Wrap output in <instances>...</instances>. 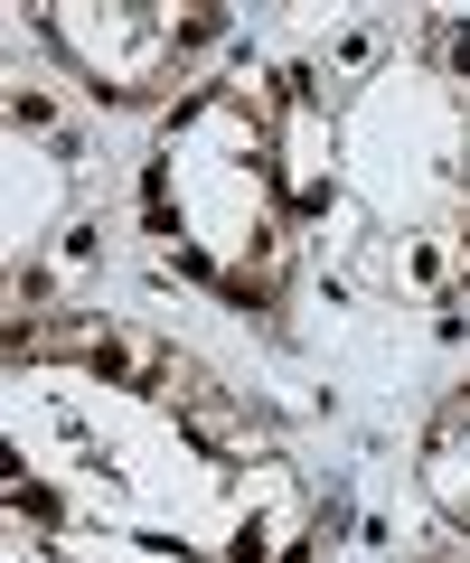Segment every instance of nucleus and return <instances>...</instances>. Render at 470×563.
Masks as SVG:
<instances>
[{
  "instance_id": "obj_1",
  "label": "nucleus",
  "mask_w": 470,
  "mask_h": 563,
  "mask_svg": "<svg viewBox=\"0 0 470 563\" xmlns=\"http://www.w3.org/2000/svg\"><path fill=\"white\" fill-rule=\"evenodd\" d=\"M142 235L179 282L207 301L273 320L292 282V188H283V141H273V85L264 76H217L170 103V122L142 151Z\"/></svg>"
},
{
  "instance_id": "obj_2",
  "label": "nucleus",
  "mask_w": 470,
  "mask_h": 563,
  "mask_svg": "<svg viewBox=\"0 0 470 563\" xmlns=\"http://www.w3.org/2000/svg\"><path fill=\"white\" fill-rule=\"evenodd\" d=\"M29 29L76 66L95 103H161L226 20L217 10H142V0H47V10H29Z\"/></svg>"
},
{
  "instance_id": "obj_3",
  "label": "nucleus",
  "mask_w": 470,
  "mask_h": 563,
  "mask_svg": "<svg viewBox=\"0 0 470 563\" xmlns=\"http://www.w3.org/2000/svg\"><path fill=\"white\" fill-rule=\"evenodd\" d=\"M414 479H424V498L442 507L451 526H470V385L442 404V422L424 432V451H414Z\"/></svg>"
},
{
  "instance_id": "obj_4",
  "label": "nucleus",
  "mask_w": 470,
  "mask_h": 563,
  "mask_svg": "<svg viewBox=\"0 0 470 563\" xmlns=\"http://www.w3.org/2000/svg\"><path fill=\"white\" fill-rule=\"evenodd\" d=\"M39 563H66V554H39Z\"/></svg>"
}]
</instances>
